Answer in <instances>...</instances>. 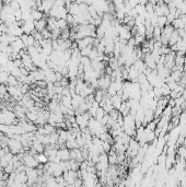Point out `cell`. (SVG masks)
<instances>
[{
  "label": "cell",
  "instance_id": "cell-7",
  "mask_svg": "<svg viewBox=\"0 0 186 187\" xmlns=\"http://www.w3.org/2000/svg\"><path fill=\"white\" fill-rule=\"evenodd\" d=\"M34 44H35V38L32 34H30L28 36V46H34Z\"/></svg>",
  "mask_w": 186,
  "mask_h": 187
},
{
  "label": "cell",
  "instance_id": "cell-1",
  "mask_svg": "<svg viewBox=\"0 0 186 187\" xmlns=\"http://www.w3.org/2000/svg\"><path fill=\"white\" fill-rule=\"evenodd\" d=\"M22 163H24L26 166L29 167H37L39 166V162L34 158V155H31L29 153H24L23 159H22Z\"/></svg>",
  "mask_w": 186,
  "mask_h": 187
},
{
  "label": "cell",
  "instance_id": "cell-6",
  "mask_svg": "<svg viewBox=\"0 0 186 187\" xmlns=\"http://www.w3.org/2000/svg\"><path fill=\"white\" fill-rule=\"evenodd\" d=\"M9 76H10V72H9V71H2V72H0V83L7 84L8 78H9Z\"/></svg>",
  "mask_w": 186,
  "mask_h": 187
},
{
  "label": "cell",
  "instance_id": "cell-5",
  "mask_svg": "<svg viewBox=\"0 0 186 187\" xmlns=\"http://www.w3.org/2000/svg\"><path fill=\"white\" fill-rule=\"evenodd\" d=\"M56 28H58L59 30H64L66 28H68V22L66 19H57L56 21Z\"/></svg>",
  "mask_w": 186,
  "mask_h": 187
},
{
  "label": "cell",
  "instance_id": "cell-2",
  "mask_svg": "<svg viewBox=\"0 0 186 187\" xmlns=\"http://www.w3.org/2000/svg\"><path fill=\"white\" fill-rule=\"evenodd\" d=\"M57 157L61 161H68V160H70V150L66 147L60 148L57 151Z\"/></svg>",
  "mask_w": 186,
  "mask_h": 187
},
{
  "label": "cell",
  "instance_id": "cell-4",
  "mask_svg": "<svg viewBox=\"0 0 186 187\" xmlns=\"http://www.w3.org/2000/svg\"><path fill=\"white\" fill-rule=\"evenodd\" d=\"M31 14H32V19L34 20V21H36V20H41V19L43 18V12L42 11H39L37 8L36 9H32L31 10Z\"/></svg>",
  "mask_w": 186,
  "mask_h": 187
},
{
  "label": "cell",
  "instance_id": "cell-3",
  "mask_svg": "<svg viewBox=\"0 0 186 187\" xmlns=\"http://www.w3.org/2000/svg\"><path fill=\"white\" fill-rule=\"evenodd\" d=\"M47 25V20L46 19L42 18L41 20H36V21H34V26H35V30H37V31H42V30H44L45 28H46Z\"/></svg>",
  "mask_w": 186,
  "mask_h": 187
}]
</instances>
